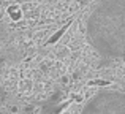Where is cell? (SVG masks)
I'll list each match as a JSON object with an SVG mask.
<instances>
[{"instance_id": "6da1fadb", "label": "cell", "mask_w": 125, "mask_h": 114, "mask_svg": "<svg viewBox=\"0 0 125 114\" xmlns=\"http://www.w3.org/2000/svg\"><path fill=\"white\" fill-rule=\"evenodd\" d=\"M8 14H10V18H11V19H14V21H18V19H21L22 13L19 11V8H18V6H11V8L8 10Z\"/></svg>"}]
</instances>
